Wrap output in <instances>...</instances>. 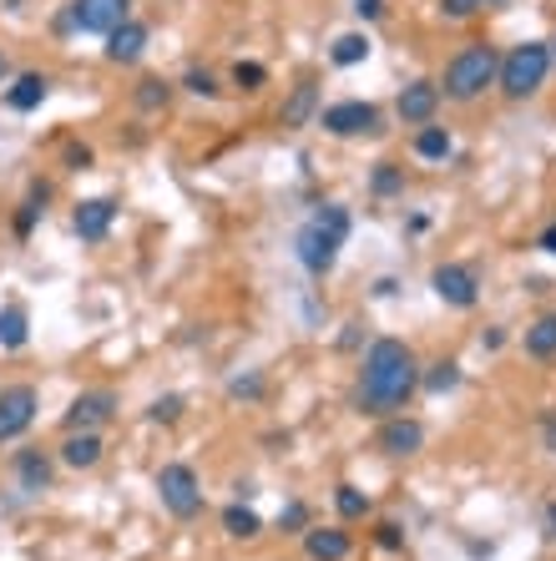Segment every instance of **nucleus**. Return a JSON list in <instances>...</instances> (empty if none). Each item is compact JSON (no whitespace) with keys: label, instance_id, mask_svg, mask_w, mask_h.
I'll use <instances>...</instances> for the list:
<instances>
[{"label":"nucleus","instance_id":"72a5a7b5","mask_svg":"<svg viewBox=\"0 0 556 561\" xmlns=\"http://www.w3.org/2000/svg\"><path fill=\"white\" fill-rule=\"evenodd\" d=\"M309 506H304V501H288L284 511H279V531H294V536H304L309 531Z\"/></svg>","mask_w":556,"mask_h":561},{"label":"nucleus","instance_id":"f704fd0d","mask_svg":"<svg viewBox=\"0 0 556 561\" xmlns=\"http://www.w3.org/2000/svg\"><path fill=\"white\" fill-rule=\"evenodd\" d=\"M91 162H97V152H91L87 142H66V147H61V168H66V172H87Z\"/></svg>","mask_w":556,"mask_h":561},{"label":"nucleus","instance_id":"9b49d317","mask_svg":"<svg viewBox=\"0 0 556 561\" xmlns=\"http://www.w3.org/2000/svg\"><path fill=\"white\" fill-rule=\"evenodd\" d=\"M117 410H122L117 390H81L77 400L66 405L61 425H66V431H102V425H112V420H117Z\"/></svg>","mask_w":556,"mask_h":561},{"label":"nucleus","instance_id":"4468645a","mask_svg":"<svg viewBox=\"0 0 556 561\" xmlns=\"http://www.w3.org/2000/svg\"><path fill=\"white\" fill-rule=\"evenodd\" d=\"M112 222H117V203L112 197H81L77 213H71V228H77L81 243H102L112 233Z\"/></svg>","mask_w":556,"mask_h":561},{"label":"nucleus","instance_id":"20e7f679","mask_svg":"<svg viewBox=\"0 0 556 561\" xmlns=\"http://www.w3.org/2000/svg\"><path fill=\"white\" fill-rule=\"evenodd\" d=\"M552 46L546 41H517L511 51H501V71H496V87H501L506 102H531V96L546 87L552 77Z\"/></svg>","mask_w":556,"mask_h":561},{"label":"nucleus","instance_id":"a19ab883","mask_svg":"<svg viewBox=\"0 0 556 561\" xmlns=\"http://www.w3.org/2000/svg\"><path fill=\"white\" fill-rule=\"evenodd\" d=\"M542 440H546V450L556 456V415H546V425H542Z\"/></svg>","mask_w":556,"mask_h":561},{"label":"nucleus","instance_id":"9d476101","mask_svg":"<svg viewBox=\"0 0 556 561\" xmlns=\"http://www.w3.org/2000/svg\"><path fill=\"white\" fill-rule=\"evenodd\" d=\"M430 288H435V299L445 309H476L480 304V274L470 263H440L430 274Z\"/></svg>","mask_w":556,"mask_h":561},{"label":"nucleus","instance_id":"412c9836","mask_svg":"<svg viewBox=\"0 0 556 561\" xmlns=\"http://www.w3.org/2000/svg\"><path fill=\"white\" fill-rule=\"evenodd\" d=\"M172 92H178V87H172L168 77H143L137 87H132V106H137L143 117H157V112H168L172 106Z\"/></svg>","mask_w":556,"mask_h":561},{"label":"nucleus","instance_id":"1a4fd4ad","mask_svg":"<svg viewBox=\"0 0 556 561\" xmlns=\"http://www.w3.org/2000/svg\"><path fill=\"white\" fill-rule=\"evenodd\" d=\"M127 15H132V0H71L66 5V21L81 36H112Z\"/></svg>","mask_w":556,"mask_h":561},{"label":"nucleus","instance_id":"c85d7f7f","mask_svg":"<svg viewBox=\"0 0 556 561\" xmlns=\"http://www.w3.org/2000/svg\"><path fill=\"white\" fill-rule=\"evenodd\" d=\"M370 193L375 197H400L405 193V168L400 162H375V172H370Z\"/></svg>","mask_w":556,"mask_h":561},{"label":"nucleus","instance_id":"f8f14e48","mask_svg":"<svg viewBox=\"0 0 556 561\" xmlns=\"http://www.w3.org/2000/svg\"><path fill=\"white\" fill-rule=\"evenodd\" d=\"M440 81H410V87H400V96H395V117L405 122V127H425V122H435L440 112Z\"/></svg>","mask_w":556,"mask_h":561},{"label":"nucleus","instance_id":"a18cd8bd","mask_svg":"<svg viewBox=\"0 0 556 561\" xmlns=\"http://www.w3.org/2000/svg\"><path fill=\"white\" fill-rule=\"evenodd\" d=\"M552 56H556V41H552Z\"/></svg>","mask_w":556,"mask_h":561},{"label":"nucleus","instance_id":"a878e982","mask_svg":"<svg viewBox=\"0 0 556 561\" xmlns=\"http://www.w3.org/2000/svg\"><path fill=\"white\" fill-rule=\"evenodd\" d=\"M370 51H375V46H370V36H364V31H344V36L329 46V61H334V66H364V61H370Z\"/></svg>","mask_w":556,"mask_h":561},{"label":"nucleus","instance_id":"79ce46f5","mask_svg":"<svg viewBox=\"0 0 556 561\" xmlns=\"http://www.w3.org/2000/svg\"><path fill=\"white\" fill-rule=\"evenodd\" d=\"M542 526H546V536H552V541H556V501H552V506H546V516H542Z\"/></svg>","mask_w":556,"mask_h":561},{"label":"nucleus","instance_id":"4c0bfd02","mask_svg":"<svg viewBox=\"0 0 556 561\" xmlns=\"http://www.w3.org/2000/svg\"><path fill=\"white\" fill-rule=\"evenodd\" d=\"M350 11L360 15V21H379V15H385V0H350Z\"/></svg>","mask_w":556,"mask_h":561},{"label":"nucleus","instance_id":"c03bdc74","mask_svg":"<svg viewBox=\"0 0 556 561\" xmlns=\"http://www.w3.org/2000/svg\"><path fill=\"white\" fill-rule=\"evenodd\" d=\"M480 5H501V0H480Z\"/></svg>","mask_w":556,"mask_h":561},{"label":"nucleus","instance_id":"7c9ffc66","mask_svg":"<svg viewBox=\"0 0 556 561\" xmlns=\"http://www.w3.org/2000/svg\"><path fill=\"white\" fill-rule=\"evenodd\" d=\"M234 87H238V92H248V96L263 92V87H269V66H263V61H238L234 66Z\"/></svg>","mask_w":556,"mask_h":561},{"label":"nucleus","instance_id":"393cba45","mask_svg":"<svg viewBox=\"0 0 556 561\" xmlns=\"http://www.w3.org/2000/svg\"><path fill=\"white\" fill-rule=\"evenodd\" d=\"M461 365L455 359H435L430 369H420V390H430V394H455L461 390Z\"/></svg>","mask_w":556,"mask_h":561},{"label":"nucleus","instance_id":"a211bd4d","mask_svg":"<svg viewBox=\"0 0 556 561\" xmlns=\"http://www.w3.org/2000/svg\"><path fill=\"white\" fill-rule=\"evenodd\" d=\"M279 122H284L288 131H304L319 122V81H298L294 92L284 96V106H279Z\"/></svg>","mask_w":556,"mask_h":561},{"label":"nucleus","instance_id":"f03ea898","mask_svg":"<svg viewBox=\"0 0 556 561\" xmlns=\"http://www.w3.org/2000/svg\"><path fill=\"white\" fill-rule=\"evenodd\" d=\"M350 228H354V218H350L344 203H324V208L294 233L298 268H304L309 278H329L334 274V263H339V249L350 243Z\"/></svg>","mask_w":556,"mask_h":561},{"label":"nucleus","instance_id":"2eb2a0df","mask_svg":"<svg viewBox=\"0 0 556 561\" xmlns=\"http://www.w3.org/2000/svg\"><path fill=\"white\" fill-rule=\"evenodd\" d=\"M147 41H152V31H147L143 21H132V15H127V21L106 36V61H112V66H137L147 56Z\"/></svg>","mask_w":556,"mask_h":561},{"label":"nucleus","instance_id":"c9c22d12","mask_svg":"<svg viewBox=\"0 0 556 561\" xmlns=\"http://www.w3.org/2000/svg\"><path fill=\"white\" fill-rule=\"evenodd\" d=\"M480 11H486L480 0H440V21H470Z\"/></svg>","mask_w":556,"mask_h":561},{"label":"nucleus","instance_id":"37998d69","mask_svg":"<svg viewBox=\"0 0 556 561\" xmlns=\"http://www.w3.org/2000/svg\"><path fill=\"white\" fill-rule=\"evenodd\" d=\"M0 81H11V56L0 51Z\"/></svg>","mask_w":556,"mask_h":561},{"label":"nucleus","instance_id":"58836bf2","mask_svg":"<svg viewBox=\"0 0 556 561\" xmlns=\"http://www.w3.org/2000/svg\"><path fill=\"white\" fill-rule=\"evenodd\" d=\"M536 249H542L546 259H556V222H546L542 233H536Z\"/></svg>","mask_w":556,"mask_h":561},{"label":"nucleus","instance_id":"6e6552de","mask_svg":"<svg viewBox=\"0 0 556 561\" xmlns=\"http://www.w3.org/2000/svg\"><path fill=\"white\" fill-rule=\"evenodd\" d=\"M375 450L389 460H410L425 450V420H415V415H385L379 420V431H375Z\"/></svg>","mask_w":556,"mask_h":561},{"label":"nucleus","instance_id":"39448f33","mask_svg":"<svg viewBox=\"0 0 556 561\" xmlns=\"http://www.w3.org/2000/svg\"><path fill=\"white\" fill-rule=\"evenodd\" d=\"M157 501H162V511H168L172 522L203 516V481H197V470L188 460H168V466L157 470Z\"/></svg>","mask_w":556,"mask_h":561},{"label":"nucleus","instance_id":"cd10ccee","mask_svg":"<svg viewBox=\"0 0 556 561\" xmlns=\"http://www.w3.org/2000/svg\"><path fill=\"white\" fill-rule=\"evenodd\" d=\"M334 511H339V522H364L375 506H370V496H364L360 485L344 481V485H334Z\"/></svg>","mask_w":556,"mask_h":561},{"label":"nucleus","instance_id":"bb28decb","mask_svg":"<svg viewBox=\"0 0 556 561\" xmlns=\"http://www.w3.org/2000/svg\"><path fill=\"white\" fill-rule=\"evenodd\" d=\"M521 344H526L531 359H556V313H542V319L526 329Z\"/></svg>","mask_w":556,"mask_h":561},{"label":"nucleus","instance_id":"423d86ee","mask_svg":"<svg viewBox=\"0 0 556 561\" xmlns=\"http://www.w3.org/2000/svg\"><path fill=\"white\" fill-rule=\"evenodd\" d=\"M319 127L339 142H350V137H379L385 131V117H379L375 102H364V96H344V102H329L319 106Z\"/></svg>","mask_w":556,"mask_h":561},{"label":"nucleus","instance_id":"dca6fc26","mask_svg":"<svg viewBox=\"0 0 556 561\" xmlns=\"http://www.w3.org/2000/svg\"><path fill=\"white\" fill-rule=\"evenodd\" d=\"M304 557L309 561H350L354 536L344 531V526H309V531H304Z\"/></svg>","mask_w":556,"mask_h":561},{"label":"nucleus","instance_id":"4be33fe9","mask_svg":"<svg viewBox=\"0 0 556 561\" xmlns=\"http://www.w3.org/2000/svg\"><path fill=\"white\" fill-rule=\"evenodd\" d=\"M26 340H31V313H26V304H5L0 309V350H26Z\"/></svg>","mask_w":556,"mask_h":561},{"label":"nucleus","instance_id":"0eeeda50","mask_svg":"<svg viewBox=\"0 0 556 561\" xmlns=\"http://www.w3.org/2000/svg\"><path fill=\"white\" fill-rule=\"evenodd\" d=\"M36 410H41L36 385H0V445L21 440L36 425Z\"/></svg>","mask_w":556,"mask_h":561},{"label":"nucleus","instance_id":"e433bc0d","mask_svg":"<svg viewBox=\"0 0 556 561\" xmlns=\"http://www.w3.org/2000/svg\"><path fill=\"white\" fill-rule=\"evenodd\" d=\"M375 541H379V547H385V551H400V547H405V531H400V522H379V526H375Z\"/></svg>","mask_w":556,"mask_h":561},{"label":"nucleus","instance_id":"7ed1b4c3","mask_svg":"<svg viewBox=\"0 0 556 561\" xmlns=\"http://www.w3.org/2000/svg\"><path fill=\"white\" fill-rule=\"evenodd\" d=\"M496 71H501V51L491 41H466L461 51L445 61V77H440V96L451 102H480V96L496 87Z\"/></svg>","mask_w":556,"mask_h":561},{"label":"nucleus","instance_id":"2f4dec72","mask_svg":"<svg viewBox=\"0 0 556 561\" xmlns=\"http://www.w3.org/2000/svg\"><path fill=\"white\" fill-rule=\"evenodd\" d=\"M263 390H269L263 369H243V375L228 379V394H234V400H263Z\"/></svg>","mask_w":556,"mask_h":561},{"label":"nucleus","instance_id":"b1692460","mask_svg":"<svg viewBox=\"0 0 556 561\" xmlns=\"http://www.w3.org/2000/svg\"><path fill=\"white\" fill-rule=\"evenodd\" d=\"M46 203H52V183H36V187L26 193V203L15 208V218H11L15 238H31V228H36V218L46 213Z\"/></svg>","mask_w":556,"mask_h":561},{"label":"nucleus","instance_id":"aec40b11","mask_svg":"<svg viewBox=\"0 0 556 561\" xmlns=\"http://www.w3.org/2000/svg\"><path fill=\"white\" fill-rule=\"evenodd\" d=\"M415 157H420V162H451V157H455L451 127H440V122L415 127Z\"/></svg>","mask_w":556,"mask_h":561},{"label":"nucleus","instance_id":"ddd939ff","mask_svg":"<svg viewBox=\"0 0 556 561\" xmlns=\"http://www.w3.org/2000/svg\"><path fill=\"white\" fill-rule=\"evenodd\" d=\"M11 470H15V485H21L26 496H41V491H52V481H56V456L41 450V445H26V450L11 456Z\"/></svg>","mask_w":556,"mask_h":561},{"label":"nucleus","instance_id":"6ab92c4d","mask_svg":"<svg viewBox=\"0 0 556 561\" xmlns=\"http://www.w3.org/2000/svg\"><path fill=\"white\" fill-rule=\"evenodd\" d=\"M46 96H52V77H46V71H21V77L5 87V106H11V112H36Z\"/></svg>","mask_w":556,"mask_h":561},{"label":"nucleus","instance_id":"f3484780","mask_svg":"<svg viewBox=\"0 0 556 561\" xmlns=\"http://www.w3.org/2000/svg\"><path fill=\"white\" fill-rule=\"evenodd\" d=\"M102 456H106L102 431H66L61 450H56V460H61V466H71V470H97V466H102Z\"/></svg>","mask_w":556,"mask_h":561},{"label":"nucleus","instance_id":"c756f323","mask_svg":"<svg viewBox=\"0 0 556 561\" xmlns=\"http://www.w3.org/2000/svg\"><path fill=\"white\" fill-rule=\"evenodd\" d=\"M182 92L203 96V102H218V96H223V87H218V77H213L207 66H188V71H182Z\"/></svg>","mask_w":556,"mask_h":561},{"label":"nucleus","instance_id":"f257e3e1","mask_svg":"<svg viewBox=\"0 0 556 561\" xmlns=\"http://www.w3.org/2000/svg\"><path fill=\"white\" fill-rule=\"evenodd\" d=\"M420 390V359L405 340L385 334V340H370L360 359V379H354V410L360 415H400L405 405Z\"/></svg>","mask_w":556,"mask_h":561},{"label":"nucleus","instance_id":"ea45409f","mask_svg":"<svg viewBox=\"0 0 556 561\" xmlns=\"http://www.w3.org/2000/svg\"><path fill=\"white\" fill-rule=\"evenodd\" d=\"M480 350H486V354L506 350V329H486V334H480Z\"/></svg>","mask_w":556,"mask_h":561},{"label":"nucleus","instance_id":"5701e85b","mask_svg":"<svg viewBox=\"0 0 556 561\" xmlns=\"http://www.w3.org/2000/svg\"><path fill=\"white\" fill-rule=\"evenodd\" d=\"M223 531L234 541H253V536H263V516L248 501H234V506H223Z\"/></svg>","mask_w":556,"mask_h":561},{"label":"nucleus","instance_id":"473e14b6","mask_svg":"<svg viewBox=\"0 0 556 561\" xmlns=\"http://www.w3.org/2000/svg\"><path fill=\"white\" fill-rule=\"evenodd\" d=\"M182 410H188V400H182V394H162V400H152V405H147V420H152V425H178Z\"/></svg>","mask_w":556,"mask_h":561}]
</instances>
